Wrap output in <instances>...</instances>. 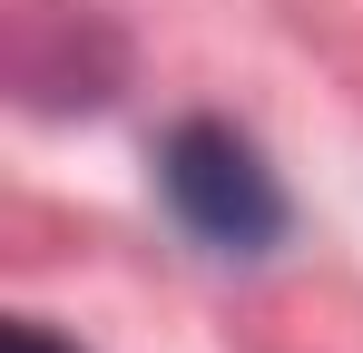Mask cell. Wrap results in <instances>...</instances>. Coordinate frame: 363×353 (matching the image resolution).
Wrapping results in <instances>:
<instances>
[{
    "label": "cell",
    "mask_w": 363,
    "mask_h": 353,
    "mask_svg": "<svg viewBox=\"0 0 363 353\" xmlns=\"http://www.w3.org/2000/svg\"><path fill=\"white\" fill-rule=\"evenodd\" d=\"M167 196H177L186 226L216 235V245H265L275 235V186L255 167V147L226 138V128H186L167 147Z\"/></svg>",
    "instance_id": "1"
},
{
    "label": "cell",
    "mask_w": 363,
    "mask_h": 353,
    "mask_svg": "<svg viewBox=\"0 0 363 353\" xmlns=\"http://www.w3.org/2000/svg\"><path fill=\"white\" fill-rule=\"evenodd\" d=\"M0 353H60V344H50L40 324H10V334H0Z\"/></svg>",
    "instance_id": "2"
}]
</instances>
